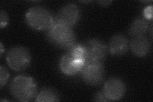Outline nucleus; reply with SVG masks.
I'll use <instances>...</instances> for the list:
<instances>
[{
	"instance_id": "obj_1",
	"label": "nucleus",
	"mask_w": 153,
	"mask_h": 102,
	"mask_svg": "<svg viewBox=\"0 0 153 102\" xmlns=\"http://www.w3.org/2000/svg\"><path fill=\"white\" fill-rule=\"evenodd\" d=\"M9 89L13 98L19 101H31L37 96L38 88L35 80L26 75L14 77L10 84Z\"/></svg>"
},
{
	"instance_id": "obj_2",
	"label": "nucleus",
	"mask_w": 153,
	"mask_h": 102,
	"mask_svg": "<svg viewBox=\"0 0 153 102\" xmlns=\"http://www.w3.org/2000/svg\"><path fill=\"white\" fill-rule=\"evenodd\" d=\"M47 38L51 44L67 51L76 44V37L72 29L61 24L54 23L47 31Z\"/></svg>"
},
{
	"instance_id": "obj_3",
	"label": "nucleus",
	"mask_w": 153,
	"mask_h": 102,
	"mask_svg": "<svg viewBox=\"0 0 153 102\" xmlns=\"http://www.w3.org/2000/svg\"><path fill=\"white\" fill-rule=\"evenodd\" d=\"M28 26L38 31H47L53 26L54 17L45 7L35 6L28 9L25 15Z\"/></svg>"
},
{
	"instance_id": "obj_4",
	"label": "nucleus",
	"mask_w": 153,
	"mask_h": 102,
	"mask_svg": "<svg viewBox=\"0 0 153 102\" xmlns=\"http://www.w3.org/2000/svg\"><path fill=\"white\" fill-rule=\"evenodd\" d=\"M6 58L8 66L16 71L26 70L31 63V54L30 51L23 46L12 47L8 51Z\"/></svg>"
},
{
	"instance_id": "obj_5",
	"label": "nucleus",
	"mask_w": 153,
	"mask_h": 102,
	"mask_svg": "<svg viewBox=\"0 0 153 102\" xmlns=\"http://www.w3.org/2000/svg\"><path fill=\"white\" fill-rule=\"evenodd\" d=\"M81 79L86 84L97 86L103 83L105 69L103 62H85L80 72Z\"/></svg>"
},
{
	"instance_id": "obj_6",
	"label": "nucleus",
	"mask_w": 153,
	"mask_h": 102,
	"mask_svg": "<svg viewBox=\"0 0 153 102\" xmlns=\"http://www.w3.org/2000/svg\"><path fill=\"white\" fill-rule=\"evenodd\" d=\"M82 45L85 53V62H103L108 55V49L103 40L97 38L86 40Z\"/></svg>"
},
{
	"instance_id": "obj_7",
	"label": "nucleus",
	"mask_w": 153,
	"mask_h": 102,
	"mask_svg": "<svg viewBox=\"0 0 153 102\" xmlns=\"http://www.w3.org/2000/svg\"><path fill=\"white\" fill-rule=\"evenodd\" d=\"M81 17L79 7L73 3H66L62 7L54 17V22L72 28L79 22Z\"/></svg>"
},
{
	"instance_id": "obj_8",
	"label": "nucleus",
	"mask_w": 153,
	"mask_h": 102,
	"mask_svg": "<svg viewBox=\"0 0 153 102\" xmlns=\"http://www.w3.org/2000/svg\"><path fill=\"white\" fill-rule=\"evenodd\" d=\"M126 87L123 80L112 77L105 81L103 91L110 101L121 100L126 93Z\"/></svg>"
},
{
	"instance_id": "obj_9",
	"label": "nucleus",
	"mask_w": 153,
	"mask_h": 102,
	"mask_svg": "<svg viewBox=\"0 0 153 102\" xmlns=\"http://www.w3.org/2000/svg\"><path fill=\"white\" fill-rule=\"evenodd\" d=\"M85 61L76 59L71 55L69 51L62 56L59 61V68L60 71L66 75L74 76L78 74L82 70Z\"/></svg>"
},
{
	"instance_id": "obj_10",
	"label": "nucleus",
	"mask_w": 153,
	"mask_h": 102,
	"mask_svg": "<svg viewBox=\"0 0 153 102\" xmlns=\"http://www.w3.org/2000/svg\"><path fill=\"white\" fill-rule=\"evenodd\" d=\"M130 48V42L128 38L121 33L113 35L109 41L108 49L112 56L120 57L125 55Z\"/></svg>"
},
{
	"instance_id": "obj_11",
	"label": "nucleus",
	"mask_w": 153,
	"mask_h": 102,
	"mask_svg": "<svg viewBox=\"0 0 153 102\" xmlns=\"http://www.w3.org/2000/svg\"><path fill=\"white\" fill-rule=\"evenodd\" d=\"M130 48L135 56L143 57L149 54L151 44L146 36H135L133 37L130 42Z\"/></svg>"
},
{
	"instance_id": "obj_12",
	"label": "nucleus",
	"mask_w": 153,
	"mask_h": 102,
	"mask_svg": "<svg viewBox=\"0 0 153 102\" xmlns=\"http://www.w3.org/2000/svg\"><path fill=\"white\" fill-rule=\"evenodd\" d=\"M149 30V21L143 16H140L133 21L129 28L128 33L132 37L145 36Z\"/></svg>"
},
{
	"instance_id": "obj_13",
	"label": "nucleus",
	"mask_w": 153,
	"mask_h": 102,
	"mask_svg": "<svg viewBox=\"0 0 153 102\" xmlns=\"http://www.w3.org/2000/svg\"><path fill=\"white\" fill-rule=\"evenodd\" d=\"M60 100V96L56 90L48 87H44L35 99L37 102H56Z\"/></svg>"
},
{
	"instance_id": "obj_14",
	"label": "nucleus",
	"mask_w": 153,
	"mask_h": 102,
	"mask_svg": "<svg viewBox=\"0 0 153 102\" xmlns=\"http://www.w3.org/2000/svg\"><path fill=\"white\" fill-rule=\"evenodd\" d=\"M9 79V73L3 66H0V87L2 89Z\"/></svg>"
},
{
	"instance_id": "obj_15",
	"label": "nucleus",
	"mask_w": 153,
	"mask_h": 102,
	"mask_svg": "<svg viewBox=\"0 0 153 102\" xmlns=\"http://www.w3.org/2000/svg\"><path fill=\"white\" fill-rule=\"evenodd\" d=\"M8 23V16L7 13L1 10L0 12V28H5Z\"/></svg>"
},
{
	"instance_id": "obj_16",
	"label": "nucleus",
	"mask_w": 153,
	"mask_h": 102,
	"mask_svg": "<svg viewBox=\"0 0 153 102\" xmlns=\"http://www.w3.org/2000/svg\"><path fill=\"white\" fill-rule=\"evenodd\" d=\"M93 100L94 101H110L105 96L103 91L97 92L93 96Z\"/></svg>"
},
{
	"instance_id": "obj_17",
	"label": "nucleus",
	"mask_w": 153,
	"mask_h": 102,
	"mask_svg": "<svg viewBox=\"0 0 153 102\" xmlns=\"http://www.w3.org/2000/svg\"><path fill=\"white\" fill-rule=\"evenodd\" d=\"M143 16L147 20L152 21V6H147L143 10Z\"/></svg>"
},
{
	"instance_id": "obj_18",
	"label": "nucleus",
	"mask_w": 153,
	"mask_h": 102,
	"mask_svg": "<svg viewBox=\"0 0 153 102\" xmlns=\"http://www.w3.org/2000/svg\"><path fill=\"white\" fill-rule=\"evenodd\" d=\"M97 3L100 6L107 7L112 3V1H97Z\"/></svg>"
},
{
	"instance_id": "obj_19",
	"label": "nucleus",
	"mask_w": 153,
	"mask_h": 102,
	"mask_svg": "<svg viewBox=\"0 0 153 102\" xmlns=\"http://www.w3.org/2000/svg\"><path fill=\"white\" fill-rule=\"evenodd\" d=\"M0 48H1V50H0V55H1V57H2L3 55V53L4 52V49H3V43L1 42L0 43Z\"/></svg>"
},
{
	"instance_id": "obj_20",
	"label": "nucleus",
	"mask_w": 153,
	"mask_h": 102,
	"mask_svg": "<svg viewBox=\"0 0 153 102\" xmlns=\"http://www.w3.org/2000/svg\"><path fill=\"white\" fill-rule=\"evenodd\" d=\"M1 101H7L8 100H1Z\"/></svg>"
},
{
	"instance_id": "obj_21",
	"label": "nucleus",
	"mask_w": 153,
	"mask_h": 102,
	"mask_svg": "<svg viewBox=\"0 0 153 102\" xmlns=\"http://www.w3.org/2000/svg\"><path fill=\"white\" fill-rule=\"evenodd\" d=\"M82 3H89V2H91V1H81Z\"/></svg>"
}]
</instances>
